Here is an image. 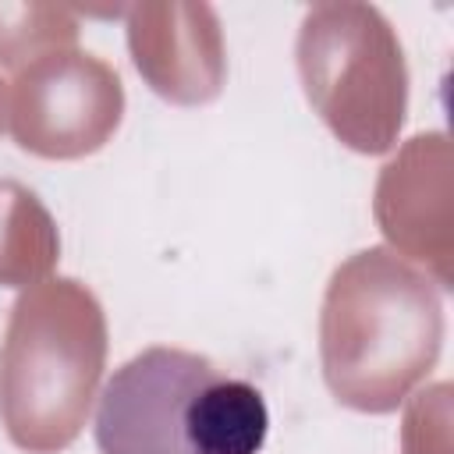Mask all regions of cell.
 Returning <instances> with one entry per match:
<instances>
[{"label":"cell","mask_w":454,"mask_h":454,"mask_svg":"<svg viewBox=\"0 0 454 454\" xmlns=\"http://www.w3.org/2000/svg\"><path fill=\"white\" fill-rule=\"evenodd\" d=\"M266 433L259 387L181 348L128 358L96 404L99 454H259Z\"/></svg>","instance_id":"obj_1"}]
</instances>
